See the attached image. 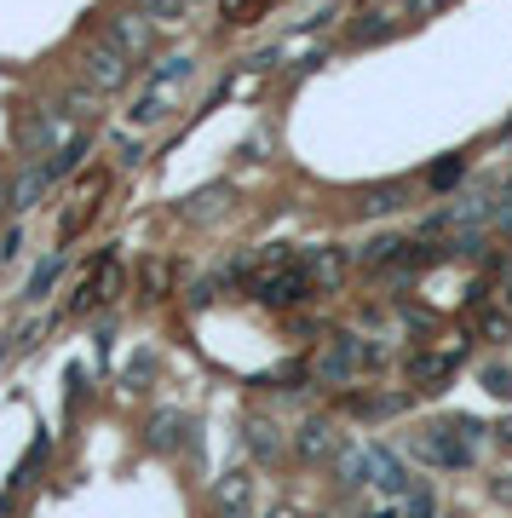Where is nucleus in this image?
Here are the masks:
<instances>
[{
    "label": "nucleus",
    "instance_id": "obj_1",
    "mask_svg": "<svg viewBox=\"0 0 512 518\" xmlns=\"http://www.w3.org/2000/svg\"><path fill=\"white\" fill-rule=\"evenodd\" d=\"M478 438H484V426L472 421V415H449V421H426L415 432V455L426 467L438 472H466L478 461Z\"/></svg>",
    "mask_w": 512,
    "mask_h": 518
},
{
    "label": "nucleus",
    "instance_id": "obj_2",
    "mask_svg": "<svg viewBox=\"0 0 512 518\" xmlns=\"http://www.w3.org/2000/svg\"><path fill=\"white\" fill-rule=\"evenodd\" d=\"M334 478L346 484V490H369V484H397V478H409L403 461H397L386 444H346L334 455Z\"/></svg>",
    "mask_w": 512,
    "mask_h": 518
},
{
    "label": "nucleus",
    "instance_id": "obj_3",
    "mask_svg": "<svg viewBox=\"0 0 512 518\" xmlns=\"http://www.w3.org/2000/svg\"><path fill=\"white\" fill-rule=\"evenodd\" d=\"M311 294H317V283H311V271H305L294 254H277L271 259V271L254 283V300L259 306H271V311L300 306V300H311Z\"/></svg>",
    "mask_w": 512,
    "mask_h": 518
},
{
    "label": "nucleus",
    "instance_id": "obj_4",
    "mask_svg": "<svg viewBox=\"0 0 512 518\" xmlns=\"http://www.w3.org/2000/svg\"><path fill=\"white\" fill-rule=\"evenodd\" d=\"M81 81L98 87V93H121L133 81V58L116 47V41H87L81 47Z\"/></svg>",
    "mask_w": 512,
    "mask_h": 518
},
{
    "label": "nucleus",
    "instance_id": "obj_5",
    "mask_svg": "<svg viewBox=\"0 0 512 518\" xmlns=\"http://www.w3.org/2000/svg\"><path fill=\"white\" fill-rule=\"evenodd\" d=\"M58 116H64L58 104H41V110H24V116H18V150H24V156H52L58 144H70L75 133H70V127H64Z\"/></svg>",
    "mask_w": 512,
    "mask_h": 518
},
{
    "label": "nucleus",
    "instance_id": "obj_6",
    "mask_svg": "<svg viewBox=\"0 0 512 518\" xmlns=\"http://www.w3.org/2000/svg\"><path fill=\"white\" fill-rule=\"evenodd\" d=\"M346 449V438H340V421L334 415H311V421L294 426V461H305V467H334V455Z\"/></svg>",
    "mask_w": 512,
    "mask_h": 518
},
{
    "label": "nucleus",
    "instance_id": "obj_7",
    "mask_svg": "<svg viewBox=\"0 0 512 518\" xmlns=\"http://www.w3.org/2000/svg\"><path fill=\"white\" fill-rule=\"evenodd\" d=\"M104 41H116L127 58H144V52L156 47V18L139 12V6H133V12H110V18H104Z\"/></svg>",
    "mask_w": 512,
    "mask_h": 518
},
{
    "label": "nucleus",
    "instance_id": "obj_8",
    "mask_svg": "<svg viewBox=\"0 0 512 518\" xmlns=\"http://www.w3.org/2000/svg\"><path fill=\"white\" fill-rule=\"evenodd\" d=\"M213 513L219 518H254V472L231 467L219 484H213Z\"/></svg>",
    "mask_w": 512,
    "mask_h": 518
},
{
    "label": "nucleus",
    "instance_id": "obj_9",
    "mask_svg": "<svg viewBox=\"0 0 512 518\" xmlns=\"http://www.w3.org/2000/svg\"><path fill=\"white\" fill-rule=\"evenodd\" d=\"M300 265L311 271L317 294H334V288L351 277V254L340 248V242H328V248H311V254H300Z\"/></svg>",
    "mask_w": 512,
    "mask_h": 518
},
{
    "label": "nucleus",
    "instance_id": "obj_10",
    "mask_svg": "<svg viewBox=\"0 0 512 518\" xmlns=\"http://www.w3.org/2000/svg\"><path fill=\"white\" fill-rule=\"evenodd\" d=\"M397 208H409V185H403V179H386V185H369V190L351 196V213H357V219H386V213H397Z\"/></svg>",
    "mask_w": 512,
    "mask_h": 518
},
{
    "label": "nucleus",
    "instance_id": "obj_11",
    "mask_svg": "<svg viewBox=\"0 0 512 518\" xmlns=\"http://www.w3.org/2000/svg\"><path fill=\"white\" fill-rule=\"evenodd\" d=\"M288 449H294V438H288V432H282V426L271 421V415H248V455H254L259 467L282 461Z\"/></svg>",
    "mask_w": 512,
    "mask_h": 518
},
{
    "label": "nucleus",
    "instance_id": "obj_12",
    "mask_svg": "<svg viewBox=\"0 0 512 518\" xmlns=\"http://www.w3.org/2000/svg\"><path fill=\"white\" fill-rule=\"evenodd\" d=\"M6 190H12V213H29L41 208V196L52 190V167L47 162H24L12 179H6Z\"/></svg>",
    "mask_w": 512,
    "mask_h": 518
},
{
    "label": "nucleus",
    "instance_id": "obj_13",
    "mask_svg": "<svg viewBox=\"0 0 512 518\" xmlns=\"http://www.w3.org/2000/svg\"><path fill=\"white\" fill-rule=\"evenodd\" d=\"M173 104H179V87H162V81H144V93L133 98L127 121H133V127H162V121L173 116Z\"/></svg>",
    "mask_w": 512,
    "mask_h": 518
},
{
    "label": "nucleus",
    "instance_id": "obj_14",
    "mask_svg": "<svg viewBox=\"0 0 512 518\" xmlns=\"http://www.w3.org/2000/svg\"><path fill=\"white\" fill-rule=\"evenodd\" d=\"M455 363H461V346H455V352H415V357H409V386L438 392V380L455 375Z\"/></svg>",
    "mask_w": 512,
    "mask_h": 518
},
{
    "label": "nucleus",
    "instance_id": "obj_15",
    "mask_svg": "<svg viewBox=\"0 0 512 518\" xmlns=\"http://www.w3.org/2000/svg\"><path fill=\"white\" fill-rule=\"evenodd\" d=\"M403 254H409V242H403V236H374V242L357 248V265H363V271H397Z\"/></svg>",
    "mask_w": 512,
    "mask_h": 518
},
{
    "label": "nucleus",
    "instance_id": "obj_16",
    "mask_svg": "<svg viewBox=\"0 0 512 518\" xmlns=\"http://www.w3.org/2000/svg\"><path fill=\"white\" fill-rule=\"evenodd\" d=\"M144 438H150V449H179L185 444V415H173V409H162V415H156V421H150V432H144Z\"/></svg>",
    "mask_w": 512,
    "mask_h": 518
},
{
    "label": "nucleus",
    "instance_id": "obj_17",
    "mask_svg": "<svg viewBox=\"0 0 512 518\" xmlns=\"http://www.w3.org/2000/svg\"><path fill=\"white\" fill-rule=\"evenodd\" d=\"M87 156H93V139H87V133H75L70 144H58V150H52V179H64V173H75V167L87 162Z\"/></svg>",
    "mask_w": 512,
    "mask_h": 518
},
{
    "label": "nucleus",
    "instance_id": "obj_18",
    "mask_svg": "<svg viewBox=\"0 0 512 518\" xmlns=\"http://www.w3.org/2000/svg\"><path fill=\"white\" fill-rule=\"evenodd\" d=\"M64 277V254H47L35 271H29V283H24V300H47L52 294V283Z\"/></svg>",
    "mask_w": 512,
    "mask_h": 518
},
{
    "label": "nucleus",
    "instance_id": "obj_19",
    "mask_svg": "<svg viewBox=\"0 0 512 518\" xmlns=\"http://www.w3.org/2000/svg\"><path fill=\"white\" fill-rule=\"evenodd\" d=\"M58 110H64L70 121H93L98 116V87H87V81H81V87H64Z\"/></svg>",
    "mask_w": 512,
    "mask_h": 518
},
{
    "label": "nucleus",
    "instance_id": "obj_20",
    "mask_svg": "<svg viewBox=\"0 0 512 518\" xmlns=\"http://www.w3.org/2000/svg\"><path fill=\"white\" fill-rule=\"evenodd\" d=\"M190 75H196V58H190V52H167L162 64L150 70V81H162V87H185Z\"/></svg>",
    "mask_w": 512,
    "mask_h": 518
},
{
    "label": "nucleus",
    "instance_id": "obj_21",
    "mask_svg": "<svg viewBox=\"0 0 512 518\" xmlns=\"http://www.w3.org/2000/svg\"><path fill=\"white\" fill-rule=\"evenodd\" d=\"M397 518H438L432 490H426V484H409V490H403V513H397Z\"/></svg>",
    "mask_w": 512,
    "mask_h": 518
},
{
    "label": "nucleus",
    "instance_id": "obj_22",
    "mask_svg": "<svg viewBox=\"0 0 512 518\" xmlns=\"http://www.w3.org/2000/svg\"><path fill=\"white\" fill-rule=\"evenodd\" d=\"M190 6H196V0H139V12H150L156 24H179Z\"/></svg>",
    "mask_w": 512,
    "mask_h": 518
},
{
    "label": "nucleus",
    "instance_id": "obj_23",
    "mask_svg": "<svg viewBox=\"0 0 512 518\" xmlns=\"http://www.w3.org/2000/svg\"><path fill=\"white\" fill-rule=\"evenodd\" d=\"M219 196H231V190H225V185H213V190H196V196H190V202H185V208H179V213H185V219H208V213L219 208Z\"/></svg>",
    "mask_w": 512,
    "mask_h": 518
},
{
    "label": "nucleus",
    "instance_id": "obj_24",
    "mask_svg": "<svg viewBox=\"0 0 512 518\" xmlns=\"http://www.w3.org/2000/svg\"><path fill=\"white\" fill-rule=\"evenodd\" d=\"M478 380H484V392H489V398H512V369H507V363H489V369H484Z\"/></svg>",
    "mask_w": 512,
    "mask_h": 518
},
{
    "label": "nucleus",
    "instance_id": "obj_25",
    "mask_svg": "<svg viewBox=\"0 0 512 518\" xmlns=\"http://www.w3.org/2000/svg\"><path fill=\"white\" fill-rule=\"evenodd\" d=\"M461 173H466V162L461 156H449V162H438L426 179H432V190H449V185H461Z\"/></svg>",
    "mask_w": 512,
    "mask_h": 518
},
{
    "label": "nucleus",
    "instance_id": "obj_26",
    "mask_svg": "<svg viewBox=\"0 0 512 518\" xmlns=\"http://www.w3.org/2000/svg\"><path fill=\"white\" fill-rule=\"evenodd\" d=\"M386 35H392L386 12H374V24H357V29H351V41H357V47H369V41H386Z\"/></svg>",
    "mask_w": 512,
    "mask_h": 518
},
{
    "label": "nucleus",
    "instance_id": "obj_27",
    "mask_svg": "<svg viewBox=\"0 0 512 518\" xmlns=\"http://www.w3.org/2000/svg\"><path fill=\"white\" fill-rule=\"evenodd\" d=\"M18 254H24V225H6L0 231V265H12Z\"/></svg>",
    "mask_w": 512,
    "mask_h": 518
},
{
    "label": "nucleus",
    "instance_id": "obj_28",
    "mask_svg": "<svg viewBox=\"0 0 512 518\" xmlns=\"http://www.w3.org/2000/svg\"><path fill=\"white\" fill-rule=\"evenodd\" d=\"M507 334H512V317H507V311H489V317H484V340H507Z\"/></svg>",
    "mask_w": 512,
    "mask_h": 518
},
{
    "label": "nucleus",
    "instance_id": "obj_29",
    "mask_svg": "<svg viewBox=\"0 0 512 518\" xmlns=\"http://www.w3.org/2000/svg\"><path fill=\"white\" fill-rule=\"evenodd\" d=\"M139 156H144L139 139H116V162H121V167H139Z\"/></svg>",
    "mask_w": 512,
    "mask_h": 518
},
{
    "label": "nucleus",
    "instance_id": "obj_30",
    "mask_svg": "<svg viewBox=\"0 0 512 518\" xmlns=\"http://www.w3.org/2000/svg\"><path fill=\"white\" fill-rule=\"evenodd\" d=\"M495 438H501V449H512V415H507L501 426H495Z\"/></svg>",
    "mask_w": 512,
    "mask_h": 518
},
{
    "label": "nucleus",
    "instance_id": "obj_31",
    "mask_svg": "<svg viewBox=\"0 0 512 518\" xmlns=\"http://www.w3.org/2000/svg\"><path fill=\"white\" fill-rule=\"evenodd\" d=\"M443 0H409V12H438Z\"/></svg>",
    "mask_w": 512,
    "mask_h": 518
},
{
    "label": "nucleus",
    "instance_id": "obj_32",
    "mask_svg": "<svg viewBox=\"0 0 512 518\" xmlns=\"http://www.w3.org/2000/svg\"><path fill=\"white\" fill-rule=\"evenodd\" d=\"M12 213V190H6V179H0V219Z\"/></svg>",
    "mask_w": 512,
    "mask_h": 518
},
{
    "label": "nucleus",
    "instance_id": "obj_33",
    "mask_svg": "<svg viewBox=\"0 0 512 518\" xmlns=\"http://www.w3.org/2000/svg\"><path fill=\"white\" fill-rule=\"evenodd\" d=\"M219 6H225V18H236V12H242V6H248V0H219Z\"/></svg>",
    "mask_w": 512,
    "mask_h": 518
},
{
    "label": "nucleus",
    "instance_id": "obj_34",
    "mask_svg": "<svg viewBox=\"0 0 512 518\" xmlns=\"http://www.w3.org/2000/svg\"><path fill=\"white\" fill-rule=\"evenodd\" d=\"M265 518H300V507H277V513H265Z\"/></svg>",
    "mask_w": 512,
    "mask_h": 518
},
{
    "label": "nucleus",
    "instance_id": "obj_35",
    "mask_svg": "<svg viewBox=\"0 0 512 518\" xmlns=\"http://www.w3.org/2000/svg\"><path fill=\"white\" fill-rule=\"evenodd\" d=\"M438 518H443V513H438Z\"/></svg>",
    "mask_w": 512,
    "mask_h": 518
}]
</instances>
